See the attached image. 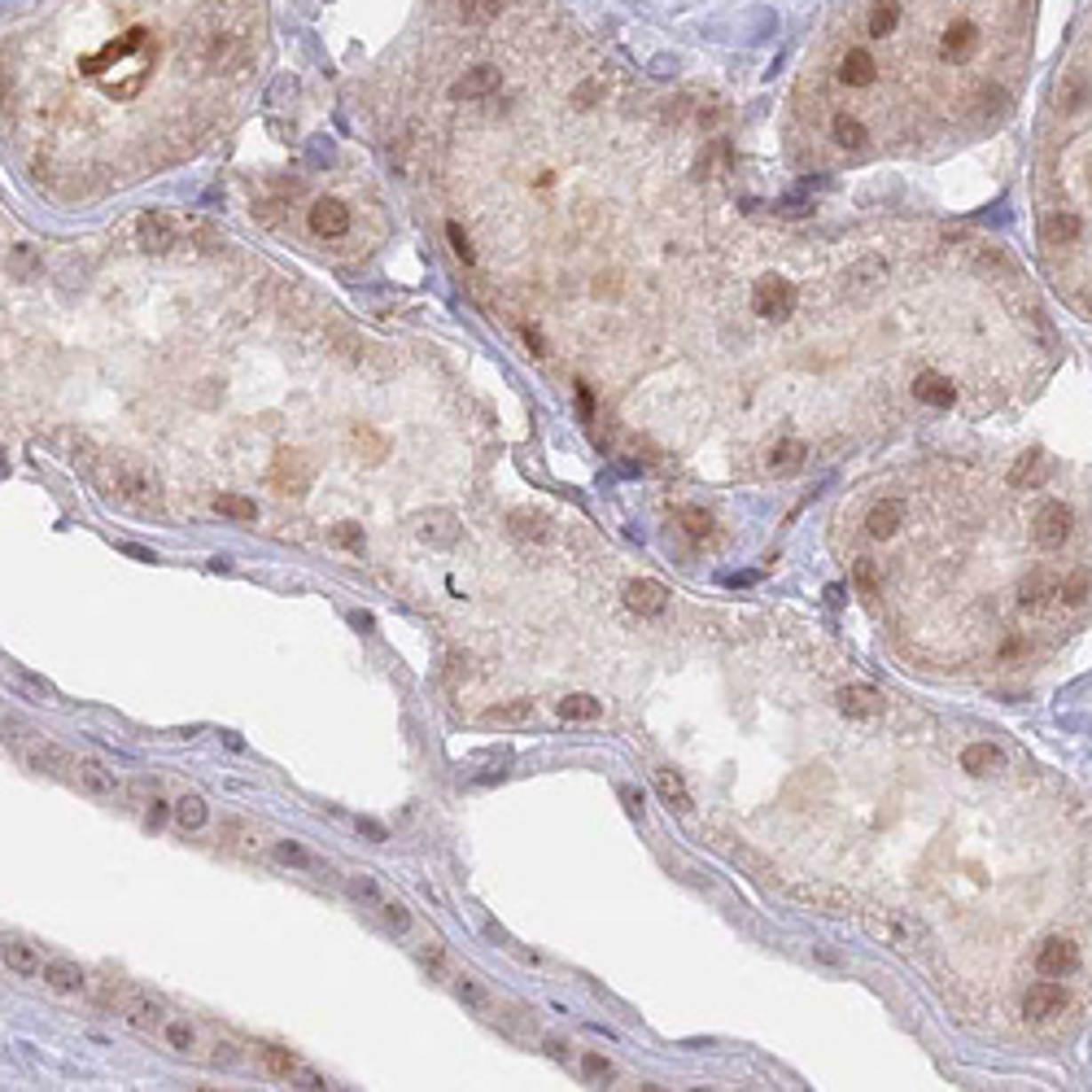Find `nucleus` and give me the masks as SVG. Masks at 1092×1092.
<instances>
[{
	"label": "nucleus",
	"mask_w": 1092,
	"mask_h": 1092,
	"mask_svg": "<svg viewBox=\"0 0 1092 1092\" xmlns=\"http://www.w3.org/2000/svg\"><path fill=\"white\" fill-rule=\"evenodd\" d=\"M149 57H154V40H149L145 27H136V31L109 40L101 52L84 57V70L101 84L109 97H136L145 75H149Z\"/></svg>",
	"instance_id": "1"
},
{
	"label": "nucleus",
	"mask_w": 1092,
	"mask_h": 1092,
	"mask_svg": "<svg viewBox=\"0 0 1092 1092\" xmlns=\"http://www.w3.org/2000/svg\"><path fill=\"white\" fill-rule=\"evenodd\" d=\"M109 494H114L118 503L136 507V512H157V507H162L157 476L149 468H140V464H127V459H118V464L109 468Z\"/></svg>",
	"instance_id": "2"
},
{
	"label": "nucleus",
	"mask_w": 1092,
	"mask_h": 1092,
	"mask_svg": "<svg viewBox=\"0 0 1092 1092\" xmlns=\"http://www.w3.org/2000/svg\"><path fill=\"white\" fill-rule=\"evenodd\" d=\"M179 236H184V223L166 210H145L136 219V245L145 254H171L179 245Z\"/></svg>",
	"instance_id": "3"
},
{
	"label": "nucleus",
	"mask_w": 1092,
	"mask_h": 1092,
	"mask_svg": "<svg viewBox=\"0 0 1092 1092\" xmlns=\"http://www.w3.org/2000/svg\"><path fill=\"white\" fill-rule=\"evenodd\" d=\"M1080 970V944L1066 936H1048L1036 953V975L1040 979H1071Z\"/></svg>",
	"instance_id": "4"
},
{
	"label": "nucleus",
	"mask_w": 1092,
	"mask_h": 1092,
	"mask_svg": "<svg viewBox=\"0 0 1092 1092\" xmlns=\"http://www.w3.org/2000/svg\"><path fill=\"white\" fill-rule=\"evenodd\" d=\"M267 481H271L280 494H307V490H311V481H315V468H311V459H307L302 450H280V455L271 459Z\"/></svg>",
	"instance_id": "5"
},
{
	"label": "nucleus",
	"mask_w": 1092,
	"mask_h": 1092,
	"mask_svg": "<svg viewBox=\"0 0 1092 1092\" xmlns=\"http://www.w3.org/2000/svg\"><path fill=\"white\" fill-rule=\"evenodd\" d=\"M795 284L791 280H782V275H765V280H756V289H752V311L761 315V319H786V315L795 311Z\"/></svg>",
	"instance_id": "6"
},
{
	"label": "nucleus",
	"mask_w": 1092,
	"mask_h": 1092,
	"mask_svg": "<svg viewBox=\"0 0 1092 1092\" xmlns=\"http://www.w3.org/2000/svg\"><path fill=\"white\" fill-rule=\"evenodd\" d=\"M1071 533H1075V516H1071V507H1066V503H1044L1040 512H1036V529H1032V538L1040 542L1044 551L1066 546V542H1071Z\"/></svg>",
	"instance_id": "7"
},
{
	"label": "nucleus",
	"mask_w": 1092,
	"mask_h": 1092,
	"mask_svg": "<svg viewBox=\"0 0 1092 1092\" xmlns=\"http://www.w3.org/2000/svg\"><path fill=\"white\" fill-rule=\"evenodd\" d=\"M1062 1009H1066V992L1057 988V979H1040L1023 992V1018H1032V1023H1048Z\"/></svg>",
	"instance_id": "8"
},
{
	"label": "nucleus",
	"mask_w": 1092,
	"mask_h": 1092,
	"mask_svg": "<svg viewBox=\"0 0 1092 1092\" xmlns=\"http://www.w3.org/2000/svg\"><path fill=\"white\" fill-rule=\"evenodd\" d=\"M498 88H503L498 66H472V70H464V75L450 84V101H485V97H494Z\"/></svg>",
	"instance_id": "9"
},
{
	"label": "nucleus",
	"mask_w": 1092,
	"mask_h": 1092,
	"mask_svg": "<svg viewBox=\"0 0 1092 1092\" xmlns=\"http://www.w3.org/2000/svg\"><path fill=\"white\" fill-rule=\"evenodd\" d=\"M625 608H629V612H638V617H660V612L669 608V590H665V581H656V577H638V581H629V586H625Z\"/></svg>",
	"instance_id": "10"
},
{
	"label": "nucleus",
	"mask_w": 1092,
	"mask_h": 1092,
	"mask_svg": "<svg viewBox=\"0 0 1092 1092\" xmlns=\"http://www.w3.org/2000/svg\"><path fill=\"white\" fill-rule=\"evenodd\" d=\"M311 232H315V236H323V241L346 236V232H350V210H346V202H337V197H319V202L311 206Z\"/></svg>",
	"instance_id": "11"
},
{
	"label": "nucleus",
	"mask_w": 1092,
	"mask_h": 1092,
	"mask_svg": "<svg viewBox=\"0 0 1092 1092\" xmlns=\"http://www.w3.org/2000/svg\"><path fill=\"white\" fill-rule=\"evenodd\" d=\"M123 1018H127V1027H136V1032H162V1027H166L162 1005H157L154 996H140V992H127V996H123Z\"/></svg>",
	"instance_id": "12"
},
{
	"label": "nucleus",
	"mask_w": 1092,
	"mask_h": 1092,
	"mask_svg": "<svg viewBox=\"0 0 1092 1092\" xmlns=\"http://www.w3.org/2000/svg\"><path fill=\"white\" fill-rule=\"evenodd\" d=\"M416 533L424 542H433V546H450L459 538V516L446 512V507H433V512H424L416 521Z\"/></svg>",
	"instance_id": "13"
},
{
	"label": "nucleus",
	"mask_w": 1092,
	"mask_h": 1092,
	"mask_svg": "<svg viewBox=\"0 0 1092 1092\" xmlns=\"http://www.w3.org/2000/svg\"><path fill=\"white\" fill-rule=\"evenodd\" d=\"M900 524H905V503H900V498H883V503H874V507H870V516H865V533H870L874 542H887V538H896V533H900Z\"/></svg>",
	"instance_id": "14"
},
{
	"label": "nucleus",
	"mask_w": 1092,
	"mask_h": 1092,
	"mask_svg": "<svg viewBox=\"0 0 1092 1092\" xmlns=\"http://www.w3.org/2000/svg\"><path fill=\"white\" fill-rule=\"evenodd\" d=\"M70 769H75V782L88 791V795H114V774L105 769L97 756H70Z\"/></svg>",
	"instance_id": "15"
},
{
	"label": "nucleus",
	"mask_w": 1092,
	"mask_h": 1092,
	"mask_svg": "<svg viewBox=\"0 0 1092 1092\" xmlns=\"http://www.w3.org/2000/svg\"><path fill=\"white\" fill-rule=\"evenodd\" d=\"M4 966L13 970V975H40L44 970V957H40V948L31 944V939L22 936H4Z\"/></svg>",
	"instance_id": "16"
},
{
	"label": "nucleus",
	"mask_w": 1092,
	"mask_h": 1092,
	"mask_svg": "<svg viewBox=\"0 0 1092 1092\" xmlns=\"http://www.w3.org/2000/svg\"><path fill=\"white\" fill-rule=\"evenodd\" d=\"M839 708H843L848 717H857V721H870V717L883 713V695H879L874 686H843V690H839Z\"/></svg>",
	"instance_id": "17"
},
{
	"label": "nucleus",
	"mask_w": 1092,
	"mask_h": 1092,
	"mask_svg": "<svg viewBox=\"0 0 1092 1092\" xmlns=\"http://www.w3.org/2000/svg\"><path fill=\"white\" fill-rule=\"evenodd\" d=\"M874 75H879V61H874L865 49H848V52H843V61H839V79H843L848 88H870V84H874Z\"/></svg>",
	"instance_id": "18"
},
{
	"label": "nucleus",
	"mask_w": 1092,
	"mask_h": 1092,
	"mask_svg": "<svg viewBox=\"0 0 1092 1092\" xmlns=\"http://www.w3.org/2000/svg\"><path fill=\"white\" fill-rule=\"evenodd\" d=\"M961 769L975 774V778L996 774V769H1005V752H1000L996 743H970V747L961 752Z\"/></svg>",
	"instance_id": "19"
},
{
	"label": "nucleus",
	"mask_w": 1092,
	"mask_h": 1092,
	"mask_svg": "<svg viewBox=\"0 0 1092 1092\" xmlns=\"http://www.w3.org/2000/svg\"><path fill=\"white\" fill-rule=\"evenodd\" d=\"M913 394H918V403H927V407H953V403H957L953 380L939 376V371H922V376L913 380Z\"/></svg>",
	"instance_id": "20"
},
{
	"label": "nucleus",
	"mask_w": 1092,
	"mask_h": 1092,
	"mask_svg": "<svg viewBox=\"0 0 1092 1092\" xmlns=\"http://www.w3.org/2000/svg\"><path fill=\"white\" fill-rule=\"evenodd\" d=\"M1048 599H1057V577L1053 572H1027L1018 586V603L1023 608H1040Z\"/></svg>",
	"instance_id": "21"
},
{
	"label": "nucleus",
	"mask_w": 1092,
	"mask_h": 1092,
	"mask_svg": "<svg viewBox=\"0 0 1092 1092\" xmlns=\"http://www.w3.org/2000/svg\"><path fill=\"white\" fill-rule=\"evenodd\" d=\"M887 275V262L883 259H861L852 271H848V280H843V293H852V298H861V293H870L879 280Z\"/></svg>",
	"instance_id": "22"
},
{
	"label": "nucleus",
	"mask_w": 1092,
	"mask_h": 1092,
	"mask_svg": "<svg viewBox=\"0 0 1092 1092\" xmlns=\"http://www.w3.org/2000/svg\"><path fill=\"white\" fill-rule=\"evenodd\" d=\"M831 136L839 149H861L865 140H870V132H865V123L857 118V114H834L831 118Z\"/></svg>",
	"instance_id": "23"
},
{
	"label": "nucleus",
	"mask_w": 1092,
	"mask_h": 1092,
	"mask_svg": "<svg viewBox=\"0 0 1092 1092\" xmlns=\"http://www.w3.org/2000/svg\"><path fill=\"white\" fill-rule=\"evenodd\" d=\"M485 721H490V726H529V721H533V699L494 704V708H485Z\"/></svg>",
	"instance_id": "24"
},
{
	"label": "nucleus",
	"mask_w": 1092,
	"mask_h": 1092,
	"mask_svg": "<svg viewBox=\"0 0 1092 1092\" xmlns=\"http://www.w3.org/2000/svg\"><path fill=\"white\" fill-rule=\"evenodd\" d=\"M656 791L665 795V804H669V809H677V813H690V809H695V804H690L686 782H682V774H674V769H656Z\"/></svg>",
	"instance_id": "25"
},
{
	"label": "nucleus",
	"mask_w": 1092,
	"mask_h": 1092,
	"mask_svg": "<svg viewBox=\"0 0 1092 1092\" xmlns=\"http://www.w3.org/2000/svg\"><path fill=\"white\" fill-rule=\"evenodd\" d=\"M44 984H49L52 992H79L84 988V970L75 966V961H44Z\"/></svg>",
	"instance_id": "26"
},
{
	"label": "nucleus",
	"mask_w": 1092,
	"mask_h": 1092,
	"mask_svg": "<svg viewBox=\"0 0 1092 1092\" xmlns=\"http://www.w3.org/2000/svg\"><path fill=\"white\" fill-rule=\"evenodd\" d=\"M804 459H809V446H804V442H778V446L769 450V472H778V476L800 472L804 468Z\"/></svg>",
	"instance_id": "27"
},
{
	"label": "nucleus",
	"mask_w": 1092,
	"mask_h": 1092,
	"mask_svg": "<svg viewBox=\"0 0 1092 1092\" xmlns=\"http://www.w3.org/2000/svg\"><path fill=\"white\" fill-rule=\"evenodd\" d=\"M210 817V804L202 800V795H179L175 800V822L184 826V831H202Z\"/></svg>",
	"instance_id": "28"
},
{
	"label": "nucleus",
	"mask_w": 1092,
	"mask_h": 1092,
	"mask_svg": "<svg viewBox=\"0 0 1092 1092\" xmlns=\"http://www.w3.org/2000/svg\"><path fill=\"white\" fill-rule=\"evenodd\" d=\"M870 36L874 40H883V36H891L896 27H900V0H874V9H870Z\"/></svg>",
	"instance_id": "29"
},
{
	"label": "nucleus",
	"mask_w": 1092,
	"mask_h": 1092,
	"mask_svg": "<svg viewBox=\"0 0 1092 1092\" xmlns=\"http://www.w3.org/2000/svg\"><path fill=\"white\" fill-rule=\"evenodd\" d=\"M1080 232H1084V223H1080V214H1071V210H1057V214L1044 223V236H1048L1053 245H1071Z\"/></svg>",
	"instance_id": "30"
},
{
	"label": "nucleus",
	"mask_w": 1092,
	"mask_h": 1092,
	"mask_svg": "<svg viewBox=\"0 0 1092 1092\" xmlns=\"http://www.w3.org/2000/svg\"><path fill=\"white\" fill-rule=\"evenodd\" d=\"M455 996H459L464 1005H472V1009H481V1014H490V1009H494V996H490V988H485L481 979H472V975H459V979H455Z\"/></svg>",
	"instance_id": "31"
},
{
	"label": "nucleus",
	"mask_w": 1092,
	"mask_h": 1092,
	"mask_svg": "<svg viewBox=\"0 0 1092 1092\" xmlns=\"http://www.w3.org/2000/svg\"><path fill=\"white\" fill-rule=\"evenodd\" d=\"M1088 594H1092V577L1084 569L1080 572H1071V577H1062L1057 581V599L1066 603V608H1080V603H1088Z\"/></svg>",
	"instance_id": "32"
},
{
	"label": "nucleus",
	"mask_w": 1092,
	"mask_h": 1092,
	"mask_svg": "<svg viewBox=\"0 0 1092 1092\" xmlns=\"http://www.w3.org/2000/svg\"><path fill=\"white\" fill-rule=\"evenodd\" d=\"M603 708H599V699L594 695H569V699H560V717L564 721H594Z\"/></svg>",
	"instance_id": "33"
},
{
	"label": "nucleus",
	"mask_w": 1092,
	"mask_h": 1092,
	"mask_svg": "<svg viewBox=\"0 0 1092 1092\" xmlns=\"http://www.w3.org/2000/svg\"><path fill=\"white\" fill-rule=\"evenodd\" d=\"M498 9H503V0H459V18H464L468 27H485V22H494V18H498Z\"/></svg>",
	"instance_id": "34"
},
{
	"label": "nucleus",
	"mask_w": 1092,
	"mask_h": 1092,
	"mask_svg": "<svg viewBox=\"0 0 1092 1092\" xmlns=\"http://www.w3.org/2000/svg\"><path fill=\"white\" fill-rule=\"evenodd\" d=\"M214 512L227 516V521H254V516H259V507H254L250 498H241V494H219V498H214Z\"/></svg>",
	"instance_id": "35"
},
{
	"label": "nucleus",
	"mask_w": 1092,
	"mask_h": 1092,
	"mask_svg": "<svg viewBox=\"0 0 1092 1092\" xmlns=\"http://www.w3.org/2000/svg\"><path fill=\"white\" fill-rule=\"evenodd\" d=\"M275 861H284V865H293V870H319V861H315L302 843H293V839H280V843H275Z\"/></svg>",
	"instance_id": "36"
},
{
	"label": "nucleus",
	"mask_w": 1092,
	"mask_h": 1092,
	"mask_svg": "<svg viewBox=\"0 0 1092 1092\" xmlns=\"http://www.w3.org/2000/svg\"><path fill=\"white\" fill-rule=\"evenodd\" d=\"M346 891H350V896H355V900H363V905H371V909H376V905H380V900H385V891H380V883H376V879H371V874H363V870H359V874H350V879H346Z\"/></svg>",
	"instance_id": "37"
},
{
	"label": "nucleus",
	"mask_w": 1092,
	"mask_h": 1092,
	"mask_svg": "<svg viewBox=\"0 0 1092 1092\" xmlns=\"http://www.w3.org/2000/svg\"><path fill=\"white\" fill-rule=\"evenodd\" d=\"M262 1066H267L275 1080H293V1075H298L293 1053H284V1048H275V1044H267V1048H262Z\"/></svg>",
	"instance_id": "38"
},
{
	"label": "nucleus",
	"mask_w": 1092,
	"mask_h": 1092,
	"mask_svg": "<svg viewBox=\"0 0 1092 1092\" xmlns=\"http://www.w3.org/2000/svg\"><path fill=\"white\" fill-rule=\"evenodd\" d=\"M677 521H682V533H686V538H695V542H704V538L713 533V516H708V512H699V507H682V512H677Z\"/></svg>",
	"instance_id": "39"
},
{
	"label": "nucleus",
	"mask_w": 1092,
	"mask_h": 1092,
	"mask_svg": "<svg viewBox=\"0 0 1092 1092\" xmlns=\"http://www.w3.org/2000/svg\"><path fill=\"white\" fill-rule=\"evenodd\" d=\"M512 533H516V538L542 542V538H546V516H542V512H512Z\"/></svg>",
	"instance_id": "40"
},
{
	"label": "nucleus",
	"mask_w": 1092,
	"mask_h": 1092,
	"mask_svg": "<svg viewBox=\"0 0 1092 1092\" xmlns=\"http://www.w3.org/2000/svg\"><path fill=\"white\" fill-rule=\"evenodd\" d=\"M376 913H380V922H385L389 931H407V927H411V913H407L403 900H389V896H385V900L376 905Z\"/></svg>",
	"instance_id": "41"
},
{
	"label": "nucleus",
	"mask_w": 1092,
	"mask_h": 1092,
	"mask_svg": "<svg viewBox=\"0 0 1092 1092\" xmlns=\"http://www.w3.org/2000/svg\"><path fill=\"white\" fill-rule=\"evenodd\" d=\"M162 1032H166V1044H171L175 1053H193V1048H197V1032H193L188 1023H179V1018H175V1023H166Z\"/></svg>",
	"instance_id": "42"
},
{
	"label": "nucleus",
	"mask_w": 1092,
	"mask_h": 1092,
	"mask_svg": "<svg viewBox=\"0 0 1092 1092\" xmlns=\"http://www.w3.org/2000/svg\"><path fill=\"white\" fill-rule=\"evenodd\" d=\"M791 896H795V900H804V905H826V909H843V896H834V891H826V887H791Z\"/></svg>",
	"instance_id": "43"
},
{
	"label": "nucleus",
	"mask_w": 1092,
	"mask_h": 1092,
	"mask_svg": "<svg viewBox=\"0 0 1092 1092\" xmlns=\"http://www.w3.org/2000/svg\"><path fill=\"white\" fill-rule=\"evenodd\" d=\"M446 241H450V250H455V259L459 262H476V250H472V236L459 227V223H446Z\"/></svg>",
	"instance_id": "44"
},
{
	"label": "nucleus",
	"mask_w": 1092,
	"mask_h": 1092,
	"mask_svg": "<svg viewBox=\"0 0 1092 1092\" xmlns=\"http://www.w3.org/2000/svg\"><path fill=\"white\" fill-rule=\"evenodd\" d=\"M879 936L891 939V948H909V944H913V931H909L900 918H883V922H879Z\"/></svg>",
	"instance_id": "45"
},
{
	"label": "nucleus",
	"mask_w": 1092,
	"mask_h": 1092,
	"mask_svg": "<svg viewBox=\"0 0 1092 1092\" xmlns=\"http://www.w3.org/2000/svg\"><path fill=\"white\" fill-rule=\"evenodd\" d=\"M852 577H857L861 594H879V569H874V560H857V564H852Z\"/></svg>",
	"instance_id": "46"
},
{
	"label": "nucleus",
	"mask_w": 1092,
	"mask_h": 1092,
	"mask_svg": "<svg viewBox=\"0 0 1092 1092\" xmlns=\"http://www.w3.org/2000/svg\"><path fill=\"white\" fill-rule=\"evenodd\" d=\"M332 542L359 551V546H363V529H359V524H337V529H332Z\"/></svg>",
	"instance_id": "47"
},
{
	"label": "nucleus",
	"mask_w": 1092,
	"mask_h": 1092,
	"mask_svg": "<svg viewBox=\"0 0 1092 1092\" xmlns=\"http://www.w3.org/2000/svg\"><path fill=\"white\" fill-rule=\"evenodd\" d=\"M355 442H363L367 450H371V464H376V459H385V437H376L371 428H355Z\"/></svg>",
	"instance_id": "48"
},
{
	"label": "nucleus",
	"mask_w": 1092,
	"mask_h": 1092,
	"mask_svg": "<svg viewBox=\"0 0 1092 1092\" xmlns=\"http://www.w3.org/2000/svg\"><path fill=\"white\" fill-rule=\"evenodd\" d=\"M419 961L433 970V975H442L446 970V953H442V944H428V948H419Z\"/></svg>",
	"instance_id": "49"
},
{
	"label": "nucleus",
	"mask_w": 1092,
	"mask_h": 1092,
	"mask_svg": "<svg viewBox=\"0 0 1092 1092\" xmlns=\"http://www.w3.org/2000/svg\"><path fill=\"white\" fill-rule=\"evenodd\" d=\"M1023 651H1027V642H1023V638H1018V634H1009V638H1005V647H1000V660H1005V665H1009V660H1018V656H1023Z\"/></svg>",
	"instance_id": "50"
},
{
	"label": "nucleus",
	"mask_w": 1092,
	"mask_h": 1092,
	"mask_svg": "<svg viewBox=\"0 0 1092 1092\" xmlns=\"http://www.w3.org/2000/svg\"><path fill=\"white\" fill-rule=\"evenodd\" d=\"M586 1075H594V1080H608L612 1075V1066L599 1057V1053H586Z\"/></svg>",
	"instance_id": "51"
},
{
	"label": "nucleus",
	"mask_w": 1092,
	"mask_h": 1092,
	"mask_svg": "<svg viewBox=\"0 0 1092 1092\" xmlns=\"http://www.w3.org/2000/svg\"><path fill=\"white\" fill-rule=\"evenodd\" d=\"M214 1062H223V1066H232V1062H236V1048H232V1044H227V1040H219V1044H214Z\"/></svg>",
	"instance_id": "52"
},
{
	"label": "nucleus",
	"mask_w": 1092,
	"mask_h": 1092,
	"mask_svg": "<svg viewBox=\"0 0 1092 1092\" xmlns=\"http://www.w3.org/2000/svg\"><path fill=\"white\" fill-rule=\"evenodd\" d=\"M162 813H166V804L157 795H149V826H162Z\"/></svg>",
	"instance_id": "53"
},
{
	"label": "nucleus",
	"mask_w": 1092,
	"mask_h": 1092,
	"mask_svg": "<svg viewBox=\"0 0 1092 1092\" xmlns=\"http://www.w3.org/2000/svg\"><path fill=\"white\" fill-rule=\"evenodd\" d=\"M524 341L533 346V355H546V350H542V332H533V328H529V332H524Z\"/></svg>",
	"instance_id": "54"
}]
</instances>
